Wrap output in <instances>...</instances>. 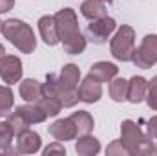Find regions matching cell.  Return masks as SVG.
<instances>
[{"label": "cell", "instance_id": "16", "mask_svg": "<svg viewBox=\"0 0 157 156\" xmlns=\"http://www.w3.org/2000/svg\"><path fill=\"white\" fill-rule=\"evenodd\" d=\"M80 13L88 20H97V18H102L108 15L106 4L102 0H84L80 4Z\"/></svg>", "mask_w": 157, "mask_h": 156}, {"label": "cell", "instance_id": "17", "mask_svg": "<svg viewBox=\"0 0 157 156\" xmlns=\"http://www.w3.org/2000/svg\"><path fill=\"white\" fill-rule=\"evenodd\" d=\"M70 119L73 121V125H75V129H77V134L78 136H82V134H90L91 130H93V125H95V121H93V116L88 112V110H78V112H73Z\"/></svg>", "mask_w": 157, "mask_h": 156}, {"label": "cell", "instance_id": "7", "mask_svg": "<svg viewBox=\"0 0 157 156\" xmlns=\"http://www.w3.org/2000/svg\"><path fill=\"white\" fill-rule=\"evenodd\" d=\"M143 138H144V134L133 119H124L121 123V142L132 154H133L135 147L143 142Z\"/></svg>", "mask_w": 157, "mask_h": 156}, {"label": "cell", "instance_id": "27", "mask_svg": "<svg viewBox=\"0 0 157 156\" xmlns=\"http://www.w3.org/2000/svg\"><path fill=\"white\" fill-rule=\"evenodd\" d=\"M146 105L157 110V76L152 77V81H148V92H146Z\"/></svg>", "mask_w": 157, "mask_h": 156}, {"label": "cell", "instance_id": "29", "mask_svg": "<svg viewBox=\"0 0 157 156\" xmlns=\"http://www.w3.org/2000/svg\"><path fill=\"white\" fill-rule=\"evenodd\" d=\"M42 153H44L46 156H49V154H66V149H64V145H62L60 142H55V143L48 145Z\"/></svg>", "mask_w": 157, "mask_h": 156}, {"label": "cell", "instance_id": "19", "mask_svg": "<svg viewBox=\"0 0 157 156\" xmlns=\"http://www.w3.org/2000/svg\"><path fill=\"white\" fill-rule=\"evenodd\" d=\"M59 79L64 84L71 86V88H78V83H80V68H78L77 64H73V63H68V64L62 66Z\"/></svg>", "mask_w": 157, "mask_h": 156}, {"label": "cell", "instance_id": "11", "mask_svg": "<svg viewBox=\"0 0 157 156\" xmlns=\"http://www.w3.org/2000/svg\"><path fill=\"white\" fill-rule=\"evenodd\" d=\"M39 33L40 39L44 40L48 46H57L60 44V37H59V31H57V22H55V17L53 15H44L40 17L39 22Z\"/></svg>", "mask_w": 157, "mask_h": 156}, {"label": "cell", "instance_id": "14", "mask_svg": "<svg viewBox=\"0 0 157 156\" xmlns=\"http://www.w3.org/2000/svg\"><path fill=\"white\" fill-rule=\"evenodd\" d=\"M18 94L26 103H37L42 97V83H39L37 79H24L20 81Z\"/></svg>", "mask_w": 157, "mask_h": 156}, {"label": "cell", "instance_id": "28", "mask_svg": "<svg viewBox=\"0 0 157 156\" xmlns=\"http://www.w3.org/2000/svg\"><path fill=\"white\" fill-rule=\"evenodd\" d=\"M106 154L108 156H132V153L122 145L121 140H115V142H112V143L106 147Z\"/></svg>", "mask_w": 157, "mask_h": 156}, {"label": "cell", "instance_id": "33", "mask_svg": "<svg viewBox=\"0 0 157 156\" xmlns=\"http://www.w3.org/2000/svg\"><path fill=\"white\" fill-rule=\"evenodd\" d=\"M102 2H104V4H112L113 0H102Z\"/></svg>", "mask_w": 157, "mask_h": 156}, {"label": "cell", "instance_id": "31", "mask_svg": "<svg viewBox=\"0 0 157 156\" xmlns=\"http://www.w3.org/2000/svg\"><path fill=\"white\" fill-rule=\"evenodd\" d=\"M15 7V0H0V13H7Z\"/></svg>", "mask_w": 157, "mask_h": 156}, {"label": "cell", "instance_id": "1", "mask_svg": "<svg viewBox=\"0 0 157 156\" xmlns=\"http://www.w3.org/2000/svg\"><path fill=\"white\" fill-rule=\"evenodd\" d=\"M2 35L9 40L20 53H33L37 48L35 31L29 24L20 18H9L2 22Z\"/></svg>", "mask_w": 157, "mask_h": 156}, {"label": "cell", "instance_id": "13", "mask_svg": "<svg viewBox=\"0 0 157 156\" xmlns=\"http://www.w3.org/2000/svg\"><path fill=\"white\" fill-rule=\"evenodd\" d=\"M117 64L108 63V61H99V63L91 64V68H90V76L95 77L97 81H101V83H110L113 77H117Z\"/></svg>", "mask_w": 157, "mask_h": 156}, {"label": "cell", "instance_id": "12", "mask_svg": "<svg viewBox=\"0 0 157 156\" xmlns=\"http://www.w3.org/2000/svg\"><path fill=\"white\" fill-rule=\"evenodd\" d=\"M146 92H148V81L141 76H133L128 81V96L126 99L133 105L141 103L146 99Z\"/></svg>", "mask_w": 157, "mask_h": 156}, {"label": "cell", "instance_id": "21", "mask_svg": "<svg viewBox=\"0 0 157 156\" xmlns=\"http://www.w3.org/2000/svg\"><path fill=\"white\" fill-rule=\"evenodd\" d=\"M108 92H110V97L113 101H117V103L126 101V96H128V81L122 79V77H113L110 81Z\"/></svg>", "mask_w": 157, "mask_h": 156}, {"label": "cell", "instance_id": "22", "mask_svg": "<svg viewBox=\"0 0 157 156\" xmlns=\"http://www.w3.org/2000/svg\"><path fill=\"white\" fill-rule=\"evenodd\" d=\"M15 107V97H13V90L9 84H2L0 86V117H6L11 114Z\"/></svg>", "mask_w": 157, "mask_h": 156}, {"label": "cell", "instance_id": "2", "mask_svg": "<svg viewBox=\"0 0 157 156\" xmlns=\"http://www.w3.org/2000/svg\"><path fill=\"white\" fill-rule=\"evenodd\" d=\"M110 51L113 59L121 63H128L133 59L135 51V30L128 24H122L115 30V35L110 39Z\"/></svg>", "mask_w": 157, "mask_h": 156}, {"label": "cell", "instance_id": "18", "mask_svg": "<svg viewBox=\"0 0 157 156\" xmlns=\"http://www.w3.org/2000/svg\"><path fill=\"white\" fill-rule=\"evenodd\" d=\"M15 110H18V112L26 117L31 125H33V123H42V121L48 119V114L42 110V107H40L39 103H28V105L17 107Z\"/></svg>", "mask_w": 157, "mask_h": 156}, {"label": "cell", "instance_id": "3", "mask_svg": "<svg viewBox=\"0 0 157 156\" xmlns=\"http://www.w3.org/2000/svg\"><path fill=\"white\" fill-rule=\"evenodd\" d=\"M132 63L137 68L148 70L157 64V35H146L133 51Z\"/></svg>", "mask_w": 157, "mask_h": 156}, {"label": "cell", "instance_id": "34", "mask_svg": "<svg viewBox=\"0 0 157 156\" xmlns=\"http://www.w3.org/2000/svg\"><path fill=\"white\" fill-rule=\"evenodd\" d=\"M0 33H2V20H0Z\"/></svg>", "mask_w": 157, "mask_h": 156}, {"label": "cell", "instance_id": "30", "mask_svg": "<svg viewBox=\"0 0 157 156\" xmlns=\"http://www.w3.org/2000/svg\"><path fill=\"white\" fill-rule=\"evenodd\" d=\"M146 132L152 140H157V116H152L146 121Z\"/></svg>", "mask_w": 157, "mask_h": 156}, {"label": "cell", "instance_id": "4", "mask_svg": "<svg viewBox=\"0 0 157 156\" xmlns=\"http://www.w3.org/2000/svg\"><path fill=\"white\" fill-rule=\"evenodd\" d=\"M117 30V22L112 17H102L97 20H90L88 28H86V39L95 42V44H104L108 39L113 35V31Z\"/></svg>", "mask_w": 157, "mask_h": 156}, {"label": "cell", "instance_id": "32", "mask_svg": "<svg viewBox=\"0 0 157 156\" xmlns=\"http://www.w3.org/2000/svg\"><path fill=\"white\" fill-rule=\"evenodd\" d=\"M4 55H6V48L0 44V61H2V57H4Z\"/></svg>", "mask_w": 157, "mask_h": 156}, {"label": "cell", "instance_id": "6", "mask_svg": "<svg viewBox=\"0 0 157 156\" xmlns=\"http://www.w3.org/2000/svg\"><path fill=\"white\" fill-rule=\"evenodd\" d=\"M24 68L17 55H4L0 61V79L6 84H15L22 79Z\"/></svg>", "mask_w": 157, "mask_h": 156}, {"label": "cell", "instance_id": "25", "mask_svg": "<svg viewBox=\"0 0 157 156\" xmlns=\"http://www.w3.org/2000/svg\"><path fill=\"white\" fill-rule=\"evenodd\" d=\"M7 121H9V125L13 127V130H15V136L22 134V132H24V130H28V129H29V125H31V123H29L26 117L18 112V110L11 112V114L7 116Z\"/></svg>", "mask_w": 157, "mask_h": 156}, {"label": "cell", "instance_id": "23", "mask_svg": "<svg viewBox=\"0 0 157 156\" xmlns=\"http://www.w3.org/2000/svg\"><path fill=\"white\" fill-rule=\"evenodd\" d=\"M60 44H62V48H64V51H66L68 55H80V53L86 50L88 39H86L82 33H78V35L64 40V42H60Z\"/></svg>", "mask_w": 157, "mask_h": 156}, {"label": "cell", "instance_id": "20", "mask_svg": "<svg viewBox=\"0 0 157 156\" xmlns=\"http://www.w3.org/2000/svg\"><path fill=\"white\" fill-rule=\"evenodd\" d=\"M40 107H42V110L48 114V117H55L60 114V110H62V103H60V99L57 97V96H49V94H42V97H40L39 101Z\"/></svg>", "mask_w": 157, "mask_h": 156}, {"label": "cell", "instance_id": "5", "mask_svg": "<svg viewBox=\"0 0 157 156\" xmlns=\"http://www.w3.org/2000/svg\"><path fill=\"white\" fill-rule=\"evenodd\" d=\"M53 17H55V22H57V31H59L60 42L71 39V37H75V35H78V33H82L80 28H78V20H77L75 9L64 7V9L57 11Z\"/></svg>", "mask_w": 157, "mask_h": 156}, {"label": "cell", "instance_id": "24", "mask_svg": "<svg viewBox=\"0 0 157 156\" xmlns=\"http://www.w3.org/2000/svg\"><path fill=\"white\" fill-rule=\"evenodd\" d=\"M13 138H15V130L9 125V121H0V151L6 153L13 143Z\"/></svg>", "mask_w": 157, "mask_h": 156}, {"label": "cell", "instance_id": "26", "mask_svg": "<svg viewBox=\"0 0 157 156\" xmlns=\"http://www.w3.org/2000/svg\"><path fill=\"white\" fill-rule=\"evenodd\" d=\"M133 154H139V156H157V147H155V143L152 142V138H150V136H144V138H143V142L135 147Z\"/></svg>", "mask_w": 157, "mask_h": 156}, {"label": "cell", "instance_id": "10", "mask_svg": "<svg viewBox=\"0 0 157 156\" xmlns=\"http://www.w3.org/2000/svg\"><path fill=\"white\" fill-rule=\"evenodd\" d=\"M48 132L57 140V142H71L75 140L78 134H77V129L73 125V121L70 117H62V119H57L55 123H51L48 127Z\"/></svg>", "mask_w": 157, "mask_h": 156}, {"label": "cell", "instance_id": "9", "mask_svg": "<svg viewBox=\"0 0 157 156\" xmlns=\"http://www.w3.org/2000/svg\"><path fill=\"white\" fill-rule=\"evenodd\" d=\"M42 149V138H40L39 132L28 129L24 130L22 134L17 136V153L20 154H35Z\"/></svg>", "mask_w": 157, "mask_h": 156}, {"label": "cell", "instance_id": "15", "mask_svg": "<svg viewBox=\"0 0 157 156\" xmlns=\"http://www.w3.org/2000/svg\"><path fill=\"white\" fill-rule=\"evenodd\" d=\"M75 153L78 156H95L101 153V142L91 134H82L75 142Z\"/></svg>", "mask_w": 157, "mask_h": 156}, {"label": "cell", "instance_id": "8", "mask_svg": "<svg viewBox=\"0 0 157 156\" xmlns=\"http://www.w3.org/2000/svg\"><path fill=\"white\" fill-rule=\"evenodd\" d=\"M101 97H102V84H101V81H97L95 77H91L88 74L78 84V99L82 103L93 105Z\"/></svg>", "mask_w": 157, "mask_h": 156}]
</instances>
